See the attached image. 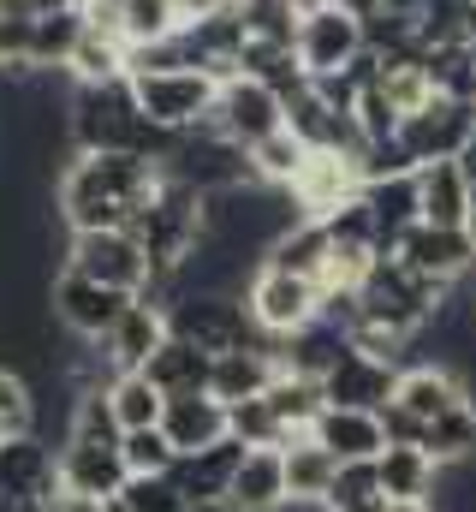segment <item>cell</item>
Segmentation results:
<instances>
[{"label":"cell","instance_id":"1","mask_svg":"<svg viewBox=\"0 0 476 512\" xmlns=\"http://www.w3.org/2000/svg\"><path fill=\"white\" fill-rule=\"evenodd\" d=\"M155 185H161V161H155V155L78 149V155L66 161V173L54 179V215L66 221V233L131 227V215L149 203Z\"/></svg>","mask_w":476,"mask_h":512},{"label":"cell","instance_id":"2","mask_svg":"<svg viewBox=\"0 0 476 512\" xmlns=\"http://www.w3.org/2000/svg\"><path fill=\"white\" fill-rule=\"evenodd\" d=\"M66 137H72V149H131V155H155V161H167V149H173V131H161V126L143 120L131 78H114V84H72Z\"/></svg>","mask_w":476,"mask_h":512},{"label":"cell","instance_id":"3","mask_svg":"<svg viewBox=\"0 0 476 512\" xmlns=\"http://www.w3.org/2000/svg\"><path fill=\"white\" fill-rule=\"evenodd\" d=\"M131 233H137V245L149 251L155 274H173V268H185V262L197 256L203 233H209V197L191 191L185 179H173V173L161 167V185H155L149 203L131 215Z\"/></svg>","mask_w":476,"mask_h":512},{"label":"cell","instance_id":"4","mask_svg":"<svg viewBox=\"0 0 476 512\" xmlns=\"http://www.w3.org/2000/svg\"><path fill=\"white\" fill-rule=\"evenodd\" d=\"M131 90H137V108H143V120L161 131H197L209 114H215V102H221V78L215 72H203V66H173V72H137L131 78Z\"/></svg>","mask_w":476,"mask_h":512},{"label":"cell","instance_id":"5","mask_svg":"<svg viewBox=\"0 0 476 512\" xmlns=\"http://www.w3.org/2000/svg\"><path fill=\"white\" fill-rule=\"evenodd\" d=\"M167 328H173V340H191V346H203L215 358L221 352H238V346H274L250 322V304L233 298V292H185V298H173Z\"/></svg>","mask_w":476,"mask_h":512},{"label":"cell","instance_id":"6","mask_svg":"<svg viewBox=\"0 0 476 512\" xmlns=\"http://www.w3.org/2000/svg\"><path fill=\"white\" fill-rule=\"evenodd\" d=\"M161 167H167L173 179H185L191 191H203V197L233 191V185H250V179H256L250 149H244V143H233L227 131H215L209 120H203L197 131H179Z\"/></svg>","mask_w":476,"mask_h":512},{"label":"cell","instance_id":"7","mask_svg":"<svg viewBox=\"0 0 476 512\" xmlns=\"http://www.w3.org/2000/svg\"><path fill=\"white\" fill-rule=\"evenodd\" d=\"M244 304H250V322L280 346L292 334H304L310 322H322V286L316 280H298L286 268H256L250 286H244Z\"/></svg>","mask_w":476,"mask_h":512},{"label":"cell","instance_id":"8","mask_svg":"<svg viewBox=\"0 0 476 512\" xmlns=\"http://www.w3.org/2000/svg\"><path fill=\"white\" fill-rule=\"evenodd\" d=\"M66 268H78V274H90V280H102V286H119V292H131V298L155 280V262L137 245L131 227L72 233V239H66Z\"/></svg>","mask_w":476,"mask_h":512},{"label":"cell","instance_id":"9","mask_svg":"<svg viewBox=\"0 0 476 512\" xmlns=\"http://www.w3.org/2000/svg\"><path fill=\"white\" fill-rule=\"evenodd\" d=\"M48 310H54V322H60L72 340H108L114 322L131 310V292L102 286V280H90V274H78V268H60L54 286H48Z\"/></svg>","mask_w":476,"mask_h":512},{"label":"cell","instance_id":"10","mask_svg":"<svg viewBox=\"0 0 476 512\" xmlns=\"http://www.w3.org/2000/svg\"><path fill=\"white\" fill-rule=\"evenodd\" d=\"M476 131V102H453V96H429L417 114L399 120V143L411 149V161H459V149Z\"/></svg>","mask_w":476,"mask_h":512},{"label":"cell","instance_id":"11","mask_svg":"<svg viewBox=\"0 0 476 512\" xmlns=\"http://www.w3.org/2000/svg\"><path fill=\"white\" fill-rule=\"evenodd\" d=\"M292 48H298V60H304L310 78H328V72H346V66H352L357 54L369 48V36H363V24H357L352 12H340V6L328 0V6H316V12L298 18Z\"/></svg>","mask_w":476,"mask_h":512},{"label":"cell","instance_id":"12","mask_svg":"<svg viewBox=\"0 0 476 512\" xmlns=\"http://www.w3.org/2000/svg\"><path fill=\"white\" fill-rule=\"evenodd\" d=\"M209 126L227 131L244 149H256L262 137H274V131L286 126V96H274L262 78H244V72H238V78L221 84V102H215Z\"/></svg>","mask_w":476,"mask_h":512},{"label":"cell","instance_id":"13","mask_svg":"<svg viewBox=\"0 0 476 512\" xmlns=\"http://www.w3.org/2000/svg\"><path fill=\"white\" fill-rule=\"evenodd\" d=\"M244 453H250V447H244L238 435H227V441H215V447H203V453H179L167 477H173V489L185 495V507H191V512L227 507Z\"/></svg>","mask_w":476,"mask_h":512},{"label":"cell","instance_id":"14","mask_svg":"<svg viewBox=\"0 0 476 512\" xmlns=\"http://www.w3.org/2000/svg\"><path fill=\"white\" fill-rule=\"evenodd\" d=\"M393 393H399V364L369 358L357 346H346V358L322 376V399L328 405H346V411H387Z\"/></svg>","mask_w":476,"mask_h":512},{"label":"cell","instance_id":"15","mask_svg":"<svg viewBox=\"0 0 476 512\" xmlns=\"http://www.w3.org/2000/svg\"><path fill=\"white\" fill-rule=\"evenodd\" d=\"M393 256H399L405 268L441 280V286H459V280L476 268V239L465 233V227H429V221H417V227L399 239Z\"/></svg>","mask_w":476,"mask_h":512},{"label":"cell","instance_id":"16","mask_svg":"<svg viewBox=\"0 0 476 512\" xmlns=\"http://www.w3.org/2000/svg\"><path fill=\"white\" fill-rule=\"evenodd\" d=\"M125 483H131V471H125V453L114 441H78L72 435L60 447V489L90 495V501H114Z\"/></svg>","mask_w":476,"mask_h":512},{"label":"cell","instance_id":"17","mask_svg":"<svg viewBox=\"0 0 476 512\" xmlns=\"http://www.w3.org/2000/svg\"><path fill=\"white\" fill-rule=\"evenodd\" d=\"M167 310L161 304H149V298H131V310L114 322V334L108 340H96L102 346V358H108V370L114 376H131V370H143L161 346H167Z\"/></svg>","mask_w":476,"mask_h":512},{"label":"cell","instance_id":"18","mask_svg":"<svg viewBox=\"0 0 476 512\" xmlns=\"http://www.w3.org/2000/svg\"><path fill=\"white\" fill-rule=\"evenodd\" d=\"M161 429H167V441L179 453H203V447H215V441L233 435V411L215 393H179V399H167Z\"/></svg>","mask_w":476,"mask_h":512},{"label":"cell","instance_id":"19","mask_svg":"<svg viewBox=\"0 0 476 512\" xmlns=\"http://www.w3.org/2000/svg\"><path fill=\"white\" fill-rule=\"evenodd\" d=\"M363 209L375 221V256H393L399 239L423 221V209H417V173H405V179H369L363 185Z\"/></svg>","mask_w":476,"mask_h":512},{"label":"cell","instance_id":"20","mask_svg":"<svg viewBox=\"0 0 476 512\" xmlns=\"http://www.w3.org/2000/svg\"><path fill=\"white\" fill-rule=\"evenodd\" d=\"M340 465H357V459H381L387 453V429H381V411H346V405H322L316 429H310Z\"/></svg>","mask_w":476,"mask_h":512},{"label":"cell","instance_id":"21","mask_svg":"<svg viewBox=\"0 0 476 512\" xmlns=\"http://www.w3.org/2000/svg\"><path fill=\"white\" fill-rule=\"evenodd\" d=\"M334 233H328V221H298L292 233H280L274 245H268V268H286V274H298V280H316L322 292H328V274H334Z\"/></svg>","mask_w":476,"mask_h":512},{"label":"cell","instance_id":"22","mask_svg":"<svg viewBox=\"0 0 476 512\" xmlns=\"http://www.w3.org/2000/svg\"><path fill=\"white\" fill-rule=\"evenodd\" d=\"M286 453L280 447H250L233 477L227 512H286Z\"/></svg>","mask_w":476,"mask_h":512},{"label":"cell","instance_id":"23","mask_svg":"<svg viewBox=\"0 0 476 512\" xmlns=\"http://www.w3.org/2000/svg\"><path fill=\"white\" fill-rule=\"evenodd\" d=\"M280 453H286V495H292L286 507H328V495L340 483V459L316 435H298Z\"/></svg>","mask_w":476,"mask_h":512},{"label":"cell","instance_id":"24","mask_svg":"<svg viewBox=\"0 0 476 512\" xmlns=\"http://www.w3.org/2000/svg\"><path fill=\"white\" fill-rule=\"evenodd\" d=\"M0 489H18V495H60V453L42 441V435H18V441H0Z\"/></svg>","mask_w":476,"mask_h":512},{"label":"cell","instance_id":"25","mask_svg":"<svg viewBox=\"0 0 476 512\" xmlns=\"http://www.w3.org/2000/svg\"><path fill=\"white\" fill-rule=\"evenodd\" d=\"M465 399H471V387L459 382L447 364H405V370H399V393H393V405H405V411L423 417V423L447 417V411L465 405Z\"/></svg>","mask_w":476,"mask_h":512},{"label":"cell","instance_id":"26","mask_svg":"<svg viewBox=\"0 0 476 512\" xmlns=\"http://www.w3.org/2000/svg\"><path fill=\"white\" fill-rule=\"evenodd\" d=\"M417 209L429 227H465L471 215V179L459 161H423L417 167Z\"/></svg>","mask_w":476,"mask_h":512},{"label":"cell","instance_id":"27","mask_svg":"<svg viewBox=\"0 0 476 512\" xmlns=\"http://www.w3.org/2000/svg\"><path fill=\"white\" fill-rule=\"evenodd\" d=\"M280 376V346H238V352H221L215 358V376H209V393L215 399H256V393H268Z\"/></svg>","mask_w":476,"mask_h":512},{"label":"cell","instance_id":"28","mask_svg":"<svg viewBox=\"0 0 476 512\" xmlns=\"http://www.w3.org/2000/svg\"><path fill=\"white\" fill-rule=\"evenodd\" d=\"M90 30V12L84 6H66V12H36L30 18V66L36 72H66L78 42Z\"/></svg>","mask_w":476,"mask_h":512},{"label":"cell","instance_id":"29","mask_svg":"<svg viewBox=\"0 0 476 512\" xmlns=\"http://www.w3.org/2000/svg\"><path fill=\"white\" fill-rule=\"evenodd\" d=\"M143 376L161 387L167 399H179V393H209L215 352H203V346H191V340H173V334H167V346L143 364Z\"/></svg>","mask_w":476,"mask_h":512},{"label":"cell","instance_id":"30","mask_svg":"<svg viewBox=\"0 0 476 512\" xmlns=\"http://www.w3.org/2000/svg\"><path fill=\"white\" fill-rule=\"evenodd\" d=\"M346 346H352V334L340 328V322H310L304 334H292V340H280V364L292 370V376H310V382H322L340 358H346Z\"/></svg>","mask_w":476,"mask_h":512},{"label":"cell","instance_id":"31","mask_svg":"<svg viewBox=\"0 0 476 512\" xmlns=\"http://www.w3.org/2000/svg\"><path fill=\"white\" fill-rule=\"evenodd\" d=\"M72 84H114V78H131V42L119 36L114 24H90L72 66H66Z\"/></svg>","mask_w":476,"mask_h":512},{"label":"cell","instance_id":"32","mask_svg":"<svg viewBox=\"0 0 476 512\" xmlns=\"http://www.w3.org/2000/svg\"><path fill=\"white\" fill-rule=\"evenodd\" d=\"M375 471H381L387 501H429L435 483H441V465H435L423 447H387V453L375 459Z\"/></svg>","mask_w":476,"mask_h":512},{"label":"cell","instance_id":"33","mask_svg":"<svg viewBox=\"0 0 476 512\" xmlns=\"http://www.w3.org/2000/svg\"><path fill=\"white\" fill-rule=\"evenodd\" d=\"M435 465H465L476 459V399L465 405H453L447 417H435V423H423V441H417Z\"/></svg>","mask_w":476,"mask_h":512},{"label":"cell","instance_id":"34","mask_svg":"<svg viewBox=\"0 0 476 512\" xmlns=\"http://www.w3.org/2000/svg\"><path fill=\"white\" fill-rule=\"evenodd\" d=\"M268 405L280 411V423L292 429V441L298 435H310L316 429V417H322V382H310V376H292L286 364H280V376H274V387H268Z\"/></svg>","mask_w":476,"mask_h":512},{"label":"cell","instance_id":"35","mask_svg":"<svg viewBox=\"0 0 476 512\" xmlns=\"http://www.w3.org/2000/svg\"><path fill=\"white\" fill-rule=\"evenodd\" d=\"M108 399H114L119 429H149V423H161V411H167V393L149 382L143 370L114 376V382H108Z\"/></svg>","mask_w":476,"mask_h":512},{"label":"cell","instance_id":"36","mask_svg":"<svg viewBox=\"0 0 476 512\" xmlns=\"http://www.w3.org/2000/svg\"><path fill=\"white\" fill-rule=\"evenodd\" d=\"M304 161H310V143H304V137H292L286 126L274 131V137H262V143L250 149L256 179H262V185H286V191H292V179L304 173Z\"/></svg>","mask_w":476,"mask_h":512},{"label":"cell","instance_id":"37","mask_svg":"<svg viewBox=\"0 0 476 512\" xmlns=\"http://www.w3.org/2000/svg\"><path fill=\"white\" fill-rule=\"evenodd\" d=\"M423 72H429L435 96L476 102V54H471V42H453V48H429V54H423Z\"/></svg>","mask_w":476,"mask_h":512},{"label":"cell","instance_id":"38","mask_svg":"<svg viewBox=\"0 0 476 512\" xmlns=\"http://www.w3.org/2000/svg\"><path fill=\"white\" fill-rule=\"evenodd\" d=\"M387 489H381V471L375 459H357V465H340V483L328 495V512H387Z\"/></svg>","mask_w":476,"mask_h":512},{"label":"cell","instance_id":"39","mask_svg":"<svg viewBox=\"0 0 476 512\" xmlns=\"http://www.w3.org/2000/svg\"><path fill=\"white\" fill-rule=\"evenodd\" d=\"M119 453H125V471H131V477H167L173 459H179V447L167 441L161 423H149V429H125V435H119Z\"/></svg>","mask_w":476,"mask_h":512},{"label":"cell","instance_id":"40","mask_svg":"<svg viewBox=\"0 0 476 512\" xmlns=\"http://www.w3.org/2000/svg\"><path fill=\"white\" fill-rule=\"evenodd\" d=\"M227 411H233V435L244 441V447H286V441H292V429L280 423V411L268 405V393L238 399V405H227Z\"/></svg>","mask_w":476,"mask_h":512},{"label":"cell","instance_id":"41","mask_svg":"<svg viewBox=\"0 0 476 512\" xmlns=\"http://www.w3.org/2000/svg\"><path fill=\"white\" fill-rule=\"evenodd\" d=\"M18 435H36V387L12 364H0V441H18Z\"/></svg>","mask_w":476,"mask_h":512},{"label":"cell","instance_id":"42","mask_svg":"<svg viewBox=\"0 0 476 512\" xmlns=\"http://www.w3.org/2000/svg\"><path fill=\"white\" fill-rule=\"evenodd\" d=\"M119 501H125V512H191L185 495L173 489V477H131L119 489Z\"/></svg>","mask_w":476,"mask_h":512},{"label":"cell","instance_id":"43","mask_svg":"<svg viewBox=\"0 0 476 512\" xmlns=\"http://www.w3.org/2000/svg\"><path fill=\"white\" fill-rule=\"evenodd\" d=\"M381 429H387V447H417L423 441V417H411L405 405H387L381 411Z\"/></svg>","mask_w":476,"mask_h":512},{"label":"cell","instance_id":"44","mask_svg":"<svg viewBox=\"0 0 476 512\" xmlns=\"http://www.w3.org/2000/svg\"><path fill=\"white\" fill-rule=\"evenodd\" d=\"M108 501H90V495H72V489H60V495H48V512H102Z\"/></svg>","mask_w":476,"mask_h":512},{"label":"cell","instance_id":"45","mask_svg":"<svg viewBox=\"0 0 476 512\" xmlns=\"http://www.w3.org/2000/svg\"><path fill=\"white\" fill-rule=\"evenodd\" d=\"M0 512H48V501H36V495H18V489H0Z\"/></svg>","mask_w":476,"mask_h":512},{"label":"cell","instance_id":"46","mask_svg":"<svg viewBox=\"0 0 476 512\" xmlns=\"http://www.w3.org/2000/svg\"><path fill=\"white\" fill-rule=\"evenodd\" d=\"M334 6H340V12H352L357 24H369V18H381V12H387V0H334Z\"/></svg>","mask_w":476,"mask_h":512},{"label":"cell","instance_id":"47","mask_svg":"<svg viewBox=\"0 0 476 512\" xmlns=\"http://www.w3.org/2000/svg\"><path fill=\"white\" fill-rule=\"evenodd\" d=\"M459 167H465V179H471V191H476V131H471V143L459 149Z\"/></svg>","mask_w":476,"mask_h":512},{"label":"cell","instance_id":"48","mask_svg":"<svg viewBox=\"0 0 476 512\" xmlns=\"http://www.w3.org/2000/svg\"><path fill=\"white\" fill-rule=\"evenodd\" d=\"M36 12H66V6H84V0H30Z\"/></svg>","mask_w":476,"mask_h":512},{"label":"cell","instance_id":"49","mask_svg":"<svg viewBox=\"0 0 476 512\" xmlns=\"http://www.w3.org/2000/svg\"><path fill=\"white\" fill-rule=\"evenodd\" d=\"M387 512H435V501H393Z\"/></svg>","mask_w":476,"mask_h":512},{"label":"cell","instance_id":"50","mask_svg":"<svg viewBox=\"0 0 476 512\" xmlns=\"http://www.w3.org/2000/svg\"><path fill=\"white\" fill-rule=\"evenodd\" d=\"M102 512H125V501H119V495H114V501H108V507H102Z\"/></svg>","mask_w":476,"mask_h":512},{"label":"cell","instance_id":"51","mask_svg":"<svg viewBox=\"0 0 476 512\" xmlns=\"http://www.w3.org/2000/svg\"><path fill=\"white\" fill-rule=\"evenodd\" d=\"M465 42H471V54H476V12H471V36H465Z\"/></svg>","mask_w":476,"mask_h":512}]
</instances>
